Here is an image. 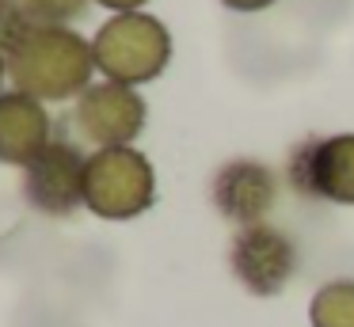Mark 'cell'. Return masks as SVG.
I'll use <instances>...</instances> for the list:
<instances>
[{
	"label": "cell",
	"mask_w": 354,
	"mask_h": 327,
	"mask_svg": "<svg viewBox=\"0 0 354 327\" xmlns=\"http://www.w3.org/2000/svg\"><path fill=\"white\" fill-rule=\"evenodd\" d=\"M4 76H8V57L0 53V84H4Z\"/></svg>",
	"instance_id": "15"
},
{
	"label": "cell",
	"mask_w": 354,
	"mask_h": 327,
	"mask_svg": "<svg viewBox=\"0 0 354 327\" xmlns=\"http://www.w3.org/2000/svg\"><path fill=\"white\" fill-rule=\"evenodd\" d=\"M313 327H354V278H331L308 301Z\"/></svg>",
	"instance_id": "10"
},
{
	"label": "cell",
	"mask_w": 354,
	"mask_h": 327,
	"mask_svg": "<svg viewBox=\"0 0 354 327\" xmlns=\"http://www.w3.org/2000/svg\"><path fill=\"white\" fill-rule=\"evenodd\" d=\"M229 12H240V15H252V12H267L270 4H278V0H221Z\"/></svg>",
	"instance_id": "13"
},
{
	"label": "cell",
	"mask_w": 354,
	"mask_h": 327,
	"mask_svg": "<svg viewBox=\"0 0 354 327\" xmlns=\"http://www.w3.org/2000/svg\"><path fill=\"white\" fill-rule=\"evenodd\" d=\"M209 202L225 221H232L236 228L259 225L270 217L278 202V175L270 164L252 156L225 160L209 179Z\"/></svg>",
	"instance_id": "8"
},
{
	"label": "cell",
	"mask_w": 354,
	"mask_h": 327,
	"mask_svg": "<svg viewBox=\"0 0 354 327\" xmlns=\"http://www.w3.org/2000/svg\"><path fill=\"white\" fill-rule=\"evenodd\" d=\"M31 30H35V23L27 19L19 0H0V53H4V57H12Z\"/></svg>",
	"instance_id": "12"
},
{
	"label": "cell",
	"mask_w": 354,
	"mask_h": 327,
	"mask_svg": "<svg viewBox=\"0 0 354 327\" xmlns=\"http://www.w3.org/2000/svg\"><path fill=\"white\" fill-rule=\"evenodd\" d=\"M54 141V122L46 103L24 91H0V164L27 167Z\"/></svg>",
	"instance_id": "9"
},
{
	"label": "cell",
	"mask_w": 354,
	"mask_h": 327,
	"mask_svg": "<svg viewBox=\"0 0 354 327\" xmlns=\"http://www.w3.org/2000/svg\"><path fill=\"white\" fill-rule=\"evenodd\" d=\"M229 270L252 297H278L297 274V243L270 221L236 228L229 243Z\"/></svg>",
	"instance_id": "6"
},
{
	"label": "cell",
	"mask_w": 354,
	"mask_h": 327,
	"mask_svg": "<svg viewBox=\"0 0 354 327\" xmlns=\"http://www.w3.org/2000/svg\"><path fill=\"white\" fill-rule=\"evenodd\" d=\"M88 4L92 0H19V8L35 27H69L73 19L88 12Z\"/></svg>",
	"instance_id": "11"
},
{
	"label": "cell",
	"mask_w": 354,
	"mask_h": 327,
	"mask_svg": "<svg viewBox=\"0 0 354 327\" xmlns=\"http://www.w3.org/2000/svg\"><path fill=\"white\" fill-rule=\"evenodd\" d=\"M92 73V38L77 35L73 27H35L8 57L12 88L39 103H65L84 95Z\"/></svg>",
	"instance_id": "1"
},
{
	"label": "cell",
	"mask_w": 354,
	"mask_h": 327,
	"mask_svg": "<svg viewBox=\"0 0 354 327\" xmlns=\"http://www.w3.org/2000/svg\"><path fill=\"white\" fill-rule=\"evenodd\" d=\"M95 73L115 84H141L156 80L171 61V30L149 12H122L111 15L92 38Z\"/></svg>",
	"instance_id": "2"
},
{
	"label": "cell",
	"mask_w": 354,
	"mask_h": 327,
	"mask_svg": "<svg viewBox=\"0 0 354 327\" xmlns=\"http://www.w3.org/2000/svg\"><path fill=\"white\" fill-rule=\"evenodd\" d=\"M149 122V106L138 88L115 80L88 84L84 95L73 103V126L95 149H122L141 137Z\"/></svg>",
	"instance_id": "5"
},
{
	"label": "cell",
	"mask_w": 354,
	"mask_h": 327,
	"mask_svg": "<svg viewBox=\"0 0 354 327\" xmlns=\"http://www.w3.org/2000/svg\"><path fill=\"white\" fill-rule=\"evenodd\" d=\"M286 183L301 198L354 205V133H316L290 149Z\"/></svg>",
	"instance_id": "4"
},
{
	"label": "cell",
	"mask_w": 354,
	"mask_h": 327,
	"mask_svg": "<svg viewBox=\"0 0 354 327\" xmlns=\"http://www.w3.org/2000/svg\"><path fill=\"white\" fill-rule=\"evenodd\" d=\"M92 4H100V8H107V12L122 15V12H141L149 0H92Z\"/></svg>",
	"instance_id": "14"
},
{
	"label": "cell",
	"mask_w": 354,
	"mask_h": 327,
	"mask_svg": "<svg viewBox=\"0 0 354 327\" xmlns=\"http://www.w3.org/2000/svg\"><path fill=\"white\" fill-rule=\"evenodd\" d=\"M156 202V171L133 144L88 152L84 209L103 221H133Z\"/></svg>",
	"instance_id": "3"
},
{
	"label": "cell",
	"mask_w": 354,
	"mask_h": 327,
	"mask_svg": "<svg viewBox=\"0 0 354 327\" xmlns=\"http://www.w3.org/2000/svg\"><path fill=\"white\" fill-rule=\"evenodd\" d=\"M84 149L69 137H54L24 167V202L46 217H69L84 205Z\"/></svg>",
	"instance_id": "7"
}]
</instances>
